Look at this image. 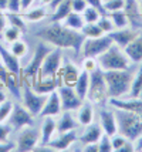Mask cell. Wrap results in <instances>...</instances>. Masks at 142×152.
I'll list each match as a JSON object with an SVG mask.
<instances>
[{
  "label": "cell",
  "instance_id": "6da1fadb",
  "mask_svg": "<svg viewBox=\"0 0 142 152\" xmlns=\"http://www.w3.org/2000/svg\"><path fill=\"white\" fill-rule=\"evenodd\" d=\"M37 36L43 41H46V43L54 47L73 48L77 56L81 53L82 43L85 40V36L81 31L73 30V28L64 26V24H60V21L58 23H51V26L41 28L40 31H37Z\"/></svg>",
  "mask_w": 142,
  "mask_h": 152
},
{
  "label": "cell",
  "instance_id": "7a4b0ae2",
  "mask_svg": "<svg viewBox=\"0 0 142 152\" xmlns=\"http://www.w3.org/2000/svg\"><path fill=\"white\" fill-rule=\"evenodd\" d=\"M115 118L118 125V134H121L131 142L138 141V138L142 135V114L118 110L115 113Z\"/></svg>",
  "mask_w": 142,
  "mask_h": 152
},
{
  "label": "cell",
  "instance_id": "3957f363",
  "mask_svg": "<svg viewBox=\"0 0 142 152\" xmlns=\"http://www.w3.org/2000/svg\"><path fill=\"white\" fill-rule=\"evenodd\" d=\"M109 98H119L129 93L132 84V73L129 70H108L104 71Z\"/></svg>",
  "mask_w": 142,
  "mask_h": 152
},
{
  "label": "cell",
  "instance_id": "277c9868",
  "mask_svg": "<svg viewBox=\"0 0 142 152\" xmlns=\"http://www.w3.org/2000/svg\"><path fill=\"white\" fill-rule=\"evenodd\" d=\"M98 67L102 71H108V70H129L131 66V60L128 56L124 53L121 47L117 44H112L107 51L98 56L97 58Z\"/></svg>",
  "mask_w": 142,
  "mask_h": 152
},
{
  "label": "cell",
  "instance_id": "5b68a950",
  "mask_svg": "<svg viewBox=\"0 0 142 152\" xmlns=\"http://www.w3.org/2000/svg\"><path fill=\"white\" fill-rule=\"evenodd\" d=\"M87 98L90 102L98 104L101 107L108 104V88H107V83L104 78V71L100 67L95 71L90 73V87H88Z\"/></svg>",
  "mask_w": 142,
  "mask_h": 152
},
{
  "label": "cell",
  "instance_id": "8992f818",
  "mask_svg": "<svg viewBox=\"0 0 142 152\" xmlns=\"http://www.w3.org/2000/svg\"><path fill=\"white\" fill-rule=\"evenodd\" d=\"M114 44L108 34H102L100 37H85L82 43L81 51L84 57H98L100 54L107 51Z\"/></svg>",
  "mask_w": 142,
  "mask_h": 152
},
{
  "label": "cell",
  "instance_id": "52a82bcc",
  "mask_svg": "<svg viewBox=\"0 0 142 152\" xmlns=\"http://www.w3.org/2000/svg\"><path fill=\"white\" fill-rule=\"evenodd\" d=\"M23 84H24V86H23V95H21V97H23L24 108H26L33 117L34 115H39L40 111L43 110L44 104H46V101H47L48 95L36 93L33 88L30 87L28 81H24Z\"/></svg>",
  "mask_w": 142,
  "mask_h": 152
},
{
  "label": "cell",
  "instance_id": "ba28073f",
  "mask_svg": "<svg viewBox=\"0 0 142 152\" xmlns=\"http://www.w3.org/2000/svg\"><path fill=\"white\" fill-rule=\"evenodd\" d=\"M51 50H53V48L48 47L47 44H44V43L37 44L31 61L28 63L27 67H26L23 71H20V73L23 74V77L26 80H33V81L37 78V74H39V70L41 68V64H43V61L46 58V56H47Z\"/></svg>",
  "mask_w": 142,
  "mask_h": 152
},
{
  "label": "cell",
  "instance_id": "9c48e42d",
  "mask_svg": "<svg viewBox=\"0 0 142 152\" xmlns=\"http://www.w3.org/2000/svg\"><path fill=\"white\" fill-rule=\"evenodd\" d=\"M61 67V48L55 47V50H51L46 56V58L41 64V68L39 70L37 78L44 77H57V73Z\"/></svg>",
  "mask_w": 142,
  "mask_h": 152
},
{
  "label": "cell",
  "instance_id": "30bf717a",
  "mask_svg": "<svg viewBox=\"0 0 142 152\" xmlns=\"http://www.w3.org/2000/svg\"><path fill=\"white\" fill-rule=\"evenodd\" d=\"M58 95L61 99V110L63 111H74L78 110L81 104L84 102L78 94L75 93L74 87H68V86H58Z\"/></svg>",
  "mask_w": 142,
  "mask_h": 152
},
{
  "label": "cell",
  "instance_id": "8fae6325",
  "mask_svg": "<svg viewBox=\"0 0 142 152\" xmlns=\"http://www.w3.org/2000/svg\"><path fill=\"white\" fill-rule=\"evenodd\" d=\"M34 122L33 115L24 107L13 105V111L9 117V125L14 129H21L24 126H31Z\"/></svg>",
  "mask_w": 142,
  "mask_h": 152
},
{
  "label": "cell",
  "instance_id": "7c38bea8",
  "mask_svg": "<svg viewBox=\"0 0 142 152\" xmlns=\"http://www.w3.org/2000/svg\"><path fill=\"white\" fill-rule=\"evenodd\" d=\"M80 68L73 64L70 60L64 61L63 68L60 67L58 73H57V80H58V86H68V87H74L78 75H80Z\"/></svg>",
  "mask_w": 142,
  "mask_h": 152
},
{
  "label": "cell",
  "instance_id": "4fadbf2b",
  "mask_svg": "<svg viewBox=\"0 0 142 152\" xmlns=\"http://www.w3.org/2000/svg\"><path fill=\"white\" fill-rule=\"evenodd\" d=\"M39 141H40L39 132L36 129H33V128H26L19 135V139H17V151H20V152L36 151V146L39 144Z\"/></svg>",
  "mask_w": 142,
  "mask_h": 152
},
{
  "label": "cell",
  "instance_id": "5bb4252c",
  "mask_svg": "<svg viewBox=\"0 0 142 152\" xmlns=\"http://www.w3.org/2000/svg\"><path fill=\"white\" fill-rule=\"evenodd\" d=\"M109 105H112L117 110H124V111H131V113L142 114V98H134L131 99H121L119 98H109Z\"/></svg>",
  "mask_w": 142,
  "mask_h": 152
},
{
  "label": "cell",
  "instance_id": "9a60e30c",
  "mask_svg": "<svg viewBox=\"0 0 142 152\" xmlns=\"http://www.w3.org/2000/svg\"><path fill=\"white\" fill-rule=\"evenodd\" d=\"M60 113H63L61 110V99L60 95H58V91H53V93L48 94L47 101L43 107V110L40 111L39 115H41L43 118L44 117H54V115H58Z\"/></svg>",
  "mask_w": 142,
  "mask_h": 152
},
{
  "label": "cell",
  "instance_id": "2e32d148",
  "mask_svg": "<svg viewBox=\"0 0 142 152\" xmlns=\"http://www.w3.org/2000/svg\"><path fill=\"white\" fill-rule=\"evenodd\" d=\"M107 34L112 39L114 44H117L118 47H121L122 50H124V47L128 46L129 43L135 39L139 33H138L136 30H128V28L125 27V28H118V30H115V31L112 30V31H109V33H107Z\"/></svg>",
  "mask_w": 142,
  "mask_h": 152
},
{
  "label": "cell",
  "instance_id": "e0dca14e",
  "mask_svg": "<svg viewBox=\"0 0 142 152\" xmlns=\"http://www.w3.org/2000/svg\"><path fill=\"white\" fill-rule=\"evenodd\" d=\"M100 125H101L104 134H107L109 138L118 134V125H117V118L115 114L107 110H102L100 113Z\"/></svg>",
  "mask_w": 142,
  "mask_h": 152
},
{
  "label": "cell",
  "instance_id": "ac0fdd59",
  "mask_svg": "<svg viewBox=\"0 0 142 152\" xmlns=\"http://www.w3.org/2000/svg\"><path fill=\"white\" fill-rule=\"evenodd\" d=\"M128 16L129 24L135 27L142 26V16L139 12V0H125V4L122 9Z\"/></svg>",
  "mask_w": 142,
  "mask_h": 152
},
{
  "label": "cell",
  "instance_id": "d6986e66",
  "mask_svg": "<svg viewBox=\"0 0 142 152\" xmlns=\"http://www.w3.org/2000/svg\"><path fill=\"white\" fill-rule=\"evenodd\" d=\"M58 87V80L57 77H44V78H36L31 83V88L39 94H46L48 95L53 93Z\"/></svg>",
  "mask_w": 142,
  "mask_h": 152
},
{
  "label": "cell",
  "instance_id": "ffe728a7",
  "mask_svg": "<svg viewBox=\"0 0 142 152\" xmlns=\"http://www.w3.org/2000/svg\"><path fill=\"white\" fill-rule=\"evenodd\" d=\"M124 53L128 56L131 63H142V34H138L128 46L124 47Z\"/></svg>",
  "mask_w": 142,
  "mask_h": 152
},
{
  "label": "cell",
  "instance_id": "44dd1931",
  "mask_svg": "<svg viewBox=\"0 0 142 152\" xmlns=\"http://www.w3.org/2000/svg\"><path fill=\"white\" fill-rule=\"evenodd\" d=\"M77 139V134L74 131H68V132H61L55 139H51L47 144V146L54 148V149H68L70 146L73 145V142H75Z\"/></svg>",
  "mask_w": 142,
  "mask_h": 152
},
{
  "label": "cell",
  "instance_id": "7402d4cb",
  "mask_svg": "<svg viewBox=\"0 0 142 152\" xmlns=\"http://www.w3.org/2000/svg\"><path fill=\"white\" fill-rule=\"evenodd\" d=\"M0 58H1V61H3L4 67L7 68V71H13V73L20 74L21 68H20L19 58H17L10 50L4 48L1 43H0Z\"/></svg>",
  "mask_w": 142,
  "mask_h": 152
},
{
  "label": "cell",
  "instance_id": "603a6c76",
  "mask_svg": "<svg viewBox=\"0 0 142 152\" xmlns=\"http://www.w3.org/2000/svg\"><path fill=\"white\" fill-rule=\"evenodd\" d=\"M102 134H104V131H102L101 125H98V124H90V125L85 126L84 132L81 134L80 141H81L84 145L94 144V142H98L101 139Z\"/></svg>",
  "mask_w": 142,
  "mask_h": 152
},
{
  "label": "cell",
  "instance_id": "cb8c5ba5",
  "mask_svg": "<svg viewBox=\"0 0 142 152\" xmlns=\"http://www.w3.org/2000/svg\"><path fill=\"white\" fill-rule=\"evenodd\" d=\"M55 131H57V122L53 119V117H44L43 125H41V146H47V144L53 139Z\"/></svg>",
  "mask_w": 142,
  "mask_h": 152
},
{
  "label": "cell",
  "instance_id": "d4e9b609",
  "mask_svg": "<svg viewBox=\"0 0 142 152\" xmlns=\"http://www.w3.org/2000/svg\"><path fill=\"white\" fill-rule=\"evenodd\" d=\"M4 87L16 98H21V77L20 74L7 71L6 78H4Z\"/></svg>",
  "mask_w": 142,
  "mask_h": 152
},
{
  "label": "cell",
  "instance_id": "484cf974",
  "mask_svg": "<svg viewBox=\"0 0 142 152\" xmlns=\"http://www.w3.org/2000/svg\"><path fill=\"white\" fill-rule=\"evenodd\" d=\"M77 119H78V124L82 126L92 124V121H94V108H92L90 101L88 102H82L81 107L78 108Z\"/></svg>",
  "mask_w": 142,
  "mask_h": 152
},
{
  "label": "cell",
  "instance_id": "4316f807",
  "mask_svg": "<svg viewBox=\"0 0 142 152\" xmlns=\"http://www.w3.org/2000/svg\"><path fill=\"white\" fill-rule=\"evenodd\" d=\"M73 12V0H63L58 6L55 7V10L51 14V23H58L67 17L68 14Z\"/></svg>",
  "mask_w": 142,
  "mask_h": 152
},
{
  "label": "cell",
  "instance_id": "83f0119b",
  "mask_svg": "<svg viewBox=\"0 0 142 152\" xmlns=\"http://www.w3.org/2000/svg\"><path fill=\"white\" fill-rule=\"evenodd\" d=\"M78 125V122L74 119L70 111H63L60 119L57 122V131L58 132H68V131H74Z\"/></svg>",
  "mask_w": 142,
  "mask_h": 152
},
{
  "label": "cell",
  "instance_id": "f1b7e54d",
  "mask_svg": "<svg viewBox=\"0 0 142 152\" xmlns=\"http://www.w3.org/2000/svg\"><path fill=\"white\" fill-rule=\"evenodd\" d=\"M88 87H90V73L85 71V70H81V73L78 75V80H77V83L74 86V90L82 101L87 98Z\"/></svg>",
  "mask_w": 142,
  "mask_h": 152
},
{
  "label": "cell",
  "instance_id": "f546056e",
  "mask_svg": "<svg viewBox=\"0 0 142 152\" xmlns=\"http://www.w3.org/2000/svg\"><path fill=\"white\" fill-rule=\"evenodd\" d=\"M63 21H64V26L70 27L73 30H78V31H81V28L85 24V20L82 17V14L77 13V12H71Z\"/></svg>",
  "mask_w": 142,
  "mask_h": 152
},
{
  "label": "cell",
  "instance_id": "4dcf8cb0",
  "mask_svg": "<svg viewBox=\"0 0 142 152\" xmlns=\"http://www.w3.org/2000/svg\"><path fill=\"white\" fill-rule=\"evenodd\" d=\"M4 16H6V21H9L10 26L17 27L21 33H26V31H27V26H26L24 17H23L20 13H12V12H9V13H6Z\"/></svg>",
  "mask_w": 142,
  "mask_h": 152
},
{
  "label": "cell",
  "instance_id": "1f68e13d",
  "mask_svg": "<svg viewBox=\"0 0 142 152\" xmlns=\"http://www.w3.org/2000/svg\"><path fill=\"white\" fill-rule=\"evenodd\" d=\"M109 16V19L112 20L114 26L117 28H125V27L129 24V20H128V16L124 10H117V12H109L107 13Z\"/></svg>",
  "mask_w": 142,
  "mask_h": 152
},
{
  "label": "cell",
  "instance_id": "d6a6232c",
  "mask_svg": "<svg viewBox=\"0 0 142 152\" xmlns=\"http://www.w3.org/2000/svg\"><path fill=\"white\" fill-rule=\"evenodd\" d=\"M141 93H142V64L139 67L136 75L132 78V84H131V90H129L131 97H134V98H139Z\"/></svg>",
  "mask_w": 142,
  "mask_h": 152
},
{
  "label": "cell",
  "instance_id": "836d02e7",
  "mask_svg": "<svg viewBox=\"0 0 142 152\" xmlns=\"http://www.w3.org/2000/svg\"><path fill=\"white\" fill-rule=\"evenodd\" d=\"M21 16L28 21H40L47 16V12H46V7H37V9H33V10L23 12Z\"/></svg>",
  "mask_w": 142,
  "mask_h": 152
},
{
  "label": "cell",
  "instance_id": "e575fe53",
  "mask_svg": "<svg viewBox=\"0 0 142 152\" xmlns=\"http://www.w3.org/2000/svg\"><path fill=\"white\" fill-rule=\"evenodd\" d=\"M81 33L85 37H100L102 34H105L97 23H85L84 27L81 28Z\"/></svg>",
  "mask_w": 142,
  "mask_h": 152
},
{
  "label": "cell",
  "instance_id": "d590c367",
  "mask_svg": "<svg viewBox=\"0 0 142 152\" xmlns=\"http://www.w3.org/2000/svg\"><path fill=\"white\" fill-rule=\"evenodd\" d=\"M3 37H4V41L6 43H14V41H17V40L20 39V36H21V31L17 28V27H14V26H9V27H4L3 28Z\"/></svg>",
  "mask_w": 142,
  "mask_h": 152
},
{
  "label": "cell",
  "instance_id": "8d00e7d4",
  "mask_svg": "<svg viewBox=\"0 0 142 152\" xmlns=\"http://www.w3.org/2000/svg\"><path fill=\"white\" fill-rule=\"evenodd\" d=\"M100 16H101V13L98 12V9H95L94 6H90V4L82 12V17L85 20V23H97Z\"/></svg>",
  "mask_w": 142,
  "mask_h": 152
},
{
  "label": "cell",
  "instance_id": "74e56055",
  "mask_svg": "<svg viewBox=\"0 0 142 152\" xmlns=\"http://www.w3.org/2000/svg\"><path fill=\"white\" fill-rule=\"evenodd\" d=\"M10 51H12V53H13L17 58H21V57H24V56H26V53H27V44L19 39L17 41L12 43Z\"/></svg>",
  "mask_w": 142,
  "mask_h": 152
},
{
  "label": "cell",
  "instance_id": "f35d334b",
  "mask_svg": "<svg viewBox=\"0 0 142 152\" xmlns=\"http://www.w3.org/2000/svg\"><path fill=\"white\" fill-rule=\"evenodd\" d=\"M13 111V102L12 101H3L1 104H0V122H6L9 117H10V114Z\"/></svg>",
  "mask_w": 142,
  "mask_h": 152
},
{
  "label": "cell",
  "instance_id": "ab89813d",
  "mask_svg": "<svg viewBox=\"0 0 142 152\" xmlns=\"http://www.w3.org/2000/svg\"><path fill=\"white\" fill-rule=\"evenodd\" d=\"M125 4V0H105L102 1V6L105 9V12H117V10H122Z\"/></svg>",
  "mask_w": 142,
  "mask_h": 152
},
{
  "label": "cell",
  "instance_id": "60d3db41",
  "mask_svg": "<svg viewBox=\"0 0 142 152\" xmlns=\"http://www.w3.org/2000/svg\"><path fill=\"white\" fill-rule=\"evenodd\" d=\"M97 24L101 27V30L104 31V33L107 34L109 33V31H112L114 30V23H112V20L109 19L108 14H104V16H100V19H98V21H97Z\"/></svg>",
  "mask_w": 142,
  "mask_h": 152
},
{
  "label": "cell",
  "instance_id": "b9f144b4",
  "mask_svg": "<svg viewBox=\"0 0 142 152\" xmlns=\"http://www.w3.org/2000/svg\"><path fill=\"white\" fill-rule=\"evenodd\" d=\"M112 145H111V139L107 134H102L101 139L98 141V152H112Z\"/></svg>",
  "mask_w": 142,
  "mask_h": 152
},
{
  "label": "cell",
  "instance_id": "7bdbcfd3",
  "mask_svg": "<svg viewBox=\"0 0 142 152\" xmlns=\"http://www.w3.org/2000/svg\"><path fill=\"white\" fill-rule=\"evenodd\" d=\"M98 68V63L94 57H84L82 60V70H85L88 73H92Z\"/></svg>",
  "mask_w": 142,
  "mask_h": 152
},
{
  "label": "cell",
  "instance_id": "ee69618b",
  "mask_svg": "<svg viewBox=\"0 0 142 152\" xmlns=\"http://www.w3.org/2000/svg\"><path fill=\"white\" fill-rule=\"evenodd\" d=\"M127 141H128V139L125 138V137H122L121 134H115L114 137H111V145H112V149H114V151H118Z\"/></svg>",
  "mask_w": 142,
  "mask_h": 152
},
{
  "label": "cell",
  "instance_id": "f6af8a7d",
  "mask_svg": "<svg viewBox=\"0 0 142 152\" xmlns=\"http://www.w3.org/2000/svg\"><path fill=\"white\" fill-rule=\"evenodd\" d=\"M7 12L12 13H20L21 12V0H9L7 1Z\"/></svg>",
  "mask_w": 142,
  "mask_h": 152
},
{
  "label": "cell",
  "instance_id": "bcb514c9",
  "mask_svg": "<svg viewBox=\"0 0 142 152\" xmlns=\"http://www.w3.org/2000/svg\"><path fill=\"white\" fill-rule=\"evenodd\" d=\"M12 132V126L6 125L4 122H0V142L7 141V137Z\"/></svg>",
  "mask_w": 142,
  "mask_h": 152
},
{
  "label": "cell",
  "instance_id": "7dc6e473",
  "mask_svg": "<svg viewBox=\"0 0 142 152\" xmlns=\"http://www.w3.org/2000/svg\"><path fill=\"white\" fill-rule=\"evenodd\" d=\"M87 6H88V3L85 0H73V12L82 13Z\"/></svg>",
  "mask_w": 142,
  "mask_h": 152
},
{
  "label": "cell",
  "instance_id": "c3c4849f",
  "mask_svg": "<svg viewBox=\"0 0 142 152\" xmlns=\"http://www.w3.org/2000/svg\"><path fill=\"white\" fill-rule=\"evenodd\" d=\"M90 6H94L95 9H98V12L101 13V16H104V14H107V12H105V9H104V6H102V0H85Z\"/></svg>",
  "mask_w": 142,
  "mask_h": 152
},
{
  "label": "cell",
  "instance_id": "681fc988",
  "mask_svg": "<svg viewBox=\"0 0 142 152\" xmlns=\"http://www.w3.org/2000/svg\"><path fill=\"white\" fill-rule=\"evenodd\" d=\"M12 149H14V144L7 142V141L0 142V152H9V151H12Z\"/></svg>",
  "mask_w": 142,
  "mask_h": 152
},
{
  "label": "cell",
  "instance_id": "f907efd6",
  "mask_svg": "<svg viewBox=\"0 0 142 152\" xmlns=\"http://www.w3.org/2000/svg\"><path fill=\"white\" fill-rule=\"evenodd\" d=\"M84 152H98V142H94V144H87L85 148L82 149Z\"/></svg>",
  "mask_w": 142,
  "mask_h": 152
},
{
  "label": "cell",
  "instance_id": "816d5d0a",
  "mask_svg": "<svg viewBox=\"0 0 142 152\" xmlns=\"http://www.w3.org/2000/svg\"><path fill=\"white\" fill-rule=\"evenodd\" d=\"M34 0H21V12H26L28 10V7L33 4Z\"/></svg>",
  "mask_w": 142,
  "mask_h": 152
},
{
  "label": "cell",
  "instance_id": "f5cc1de1",
  "mask_svg": "<svg viewBox=\"0 0 142 152\" xmlns=\"http://www.w3.org/2000/svg\"><path fill=\"white\" fill-rule=\"evenodd\" d=\"M4 27H6V16L3 13V10H0V33L3 31Z\"/></svg>",
  "mask_w": 142,
  "mask_h": 152
},
{
  "label": "cell",
  "instance_id": "db71d44e",
  "mask_svg": "<svg viewBox=\"0 0 142 152\" xmlns=\"http://www.w3.org/2000/svg\"><path fill=\"white\" fill-rule=\"evenodd\" d=\"M61 1H63V0H50V3H48L47 6H48V9H50V10H53V12H54L55 7L58 6Z\"/></svg>",
  "mask_w": 142,
  "mask_h": 152
},
{
  "label": "cell",
  "instance_id": "11a10c76",
  "mask_svg": "<svg viewBox=\"0 0 142 152\" xmlns=\"http://www.w3.org/2000/svg\"><path fill=\"white\" fill-rule=\"evenodd\" d=\"M135 151H141L142 152V135L138 138V142H136V145H135Z\"/></svg>",
  "mask_w": 142,
  "mask_h": 152
},
{
  "label": "cell",
  "instance_id": "9f6ffc18",
  "mask_svg": "<svg viewBox=\"0 0 142 152\" xmlns=\"http://www.w3.org/2000/svg\"><path fill=\"white\" fill-rule=\"evenodd\" d=\"M7 1H9V0H0V10H6Z\"/></svg>",
  "mask_w": 142,
  "mask_h": 152
},
{
  "label": "cell",
  "instance_id": "6f0895ef",
  "mask_svg": "<svg viewBox=\"0 0 142 152\" xmlns=\"http://www.w3.org/2000/svg\"><path fill=\"white\" fill-rule=\"evenodd\" d=\"M3 101H6V94L3 93V87H0V104Z\"/></svg>",
  "mask_w": 142,
  "mask_h": 152
},
{
  "label": "cell",
  "instance_id": "680465c9",
  "mask_svg": "<svg viewBox=\"0 0 142 152\" xmlns=\"http://www.w3.org/2000/svg\"><path fill=\"white\" fill-rule=\"evenodd\" d=\"M139 12H141V16H142V0H139Z\"/></svg>",
  "mask_w": 142,
  "mask_h": 152
},
{
  "label": "cell",
  "instance_id": "91938a15",
  "mask_svg": "<svg viewBox=\"0 0 142 152\" xmlns=\"http://www.w3.org/2000/svg\"><path fill=\"white\" fill-rule=\"evenodd\" d=\"M41 3H44V4H48V3H50V0H41Z\"/></svg>",
  "mask_w": 142,
  "mask_h": 152
},
{
  "label": "cell",
  "instance_id": "94428289",
  "mask_svg": "<svg viewBox=\"0 0 142 152\" xmlns=\"http://www.w3.org/2000/svg\"><path fill=\"white\" fill-rule=\"evenodd\" d=\"M139 98H142V93H141V95H139Z\"/></svg>",
  "mask_w": 142,
  "mask_h": 152
}]
</instances>
